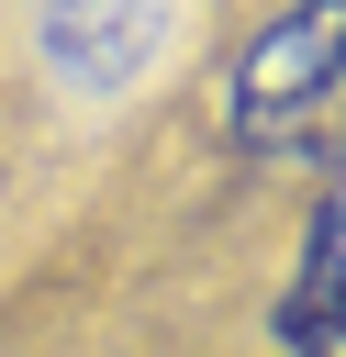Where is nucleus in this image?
<instances>
[{
    "mask_svg": "<svg viewBox=\"0 0 346 357\" xmlns=\"http://www.w3.org/2000/svg\"><path fill=\"white\" fill-rule=\"evenodd\" d=\"M268 335H279V357H346V301L290 312V324H268Z\"/></svg>",
    "mask_w": 346,
    "mask_h": 357,
    "instance_id": "20e7f679",
    "label": "nucleus"
},
{
    "mask_svg": "<svg viewBox=\"0 0 346 357\" xmlns=\"http://www.w3.org/2000/svg\"><path fill=\"white\" fill-rule=\"evenodd\" d=\"M167 45V0H45V67L67 89H123Z\"/></svg>",
    "mask_w": 346,
    "mask_h": 357,
    "instance_id": "f03ea898",
    "label": "nucleus"
},
{
    "mask_svg": "<svg viewBox=\"0 0 346 357\" xmlns=\"http://www.w3.org/2000/svg\"><path fill=\"white\" fill-rule=\"evenodd\" d=\"M212 123L257 167H335L346 156V0H279L223 56Z\"/></svg>",
    "mask_w": 346,
    "mask_h": 357,
    "instance_id": "f257e3e1",
    "label": "nucleus"
},
{
    "mask_svg": "<svg viewBox=\"0 0 346 357\" xmlns=\"http://www.w3.org/2000/svg\"><path fill=\"white\" fill-rule=\"evenodd\" d=\"M324 301H346V156L324 167V190H313V212H301V245H290V279H279L268 324L324 312Z\"/></svg>",
    "mask_w": 346,
    "mask_h": 357,
    "instance_id": "7ed1b4c3",
    "label": "nucleus"
}]
</instances>
